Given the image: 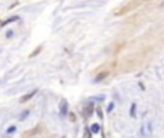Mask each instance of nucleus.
<instances>
[{"mask_svg": "<svg viewBox=\"0 0 164 138\" xmlns=\"http://www.w3.org/2000/svg\"><path fill=\"white\" fill-rule=\"evenodd\" d=\"M16 20H19V16H12L10 19H7V20H5V22L2 23L0 26L3 28V26H6V25H9V23H12V22H16Z\"/></svg>", "mask_w": 164, "mask_h": 138, "instance_id": "7ed1b4c3", "label": "nucleus"}, {"mask_svg": "<svg viewBox=\"0 0 164 138\" xmlns=\"http://www.w3.org/2000/svg\"><path fill=\"white\" fill-rule=\"evenodd\" d=\"M107 75H108L107 72H104V73H101V75H98V76L95 78V82H101V81H102V79H104V78L107 76Z\"/></svg>", "mask_w": 164, "mask_h": 138, "instance_id": "423d86ee", "label": "nucleus"}, {"mask_svg": "<svg viewBox=\"0 0 164 138\" xmlns=\"http://www.w3.org/2000/svg\"><path fill=\"white\" fill-rule=\"evenodd\" d=\"M68 102L66 99H62L60 101V105H59V111H60V116H66L68 115Z\"/></svg>", "mask_w": 164, "mask_h": 138, "instance_id": "f257e3e1", "label": "nucleus"}, {"mask_svg": "<svg viewBox=\"0 0 164 138\" xmlns=\"http://www.w3.org/2000/svg\"><path fill=\"white\" fill-rule=\"evenodd\" d=\"M15 131H16V127H12V128H9V130H7V133H9V134L15 133Z\"/></svg>", "mask_w": 164, "mask_h": 138, "instance_id": "f8f14e48", "label": "nucleus"}, {"mask_svg": "<svg viewBox=\"0 0 164 138\" xmlns=\"http://www.w3.org/2000/svg\"><path fill=\"white\" fill-rule=\"evenodd\" d=\"M97 114H98L99 118H102V111H101V108H97Z\"/></svg>", "mask_w": 164, "mask_h": 138, "instance_id": "9b49d317", "label": "nucleus"}, {"mask_svg": "<svg viewBox=\"0 0 164 138\" xmlns=\"http://www.w3.org/2000/svg\"><path fill=\"white\" fill-rule=\"evenodd\" d=\"M99 124H92L91 125V133H94V134H97V133H99Z\"/></svg>", "mask_w": 164, "mask_h": 138, "instance_id": "20e7f679", "label": "nucleus"}, {"mask_svg": "<svg viewBox=\"0 0 164 138\" xmlns=\"http://www.w3.org/2000/svg\"><path fill=\"white\" fill-rule=\"evenodd\" d=\"M92 111H94V105L89 102V105H88L87 109H85V114H87V115H92Z\"/></svg>", "mask_w": 164, "mask_h": 138, "instance_id": "39448f33", "label": "nucleus"}, {"mask_svg": "<svg viewBox=\"0 0 164 138\" xmlns=\"http://www.w3.org/2000/svg\"><path fill=\"white\" fill-rule=\"evenodd\" d=\"M36 92H38V89H35V91H32V92H29L27 95H25V96H22V102H26V101H29L30 98H33L35 95H36Z\"/></svg>", "mask_w": 164, "mask_h": 138, "instance_id": "f03ea898", "label": "nucleus"}, {"mask_svg": "<svg viewBox=\"0 0 164 138\" xmlns=\"http://www.w3.org/2000/svg\"><path fill=\"white\" fill-rule=\"evenodd\" d=\"M92 137V134H91V131H89V130H85V134H84V138H91Z\"/></svg>", "mask_w": 164, "mask_h": 138, "instance_id": "1a4fd4ad", "label": "nucleus"}, {"mask_svg": "<svg viewBox=\"0 0 164 138\" xmlns=\"http://www.w3.org/2000/svg\"><path fill=\"white\" fill-rule=\"evenodd\" d=\"M62 138H65V137H62Z\"/></svg>", "mask_w": 164, "mask_h": 138, "instance_id": "4468645a", "label": "nucleus"}, {"mask_svg": "<svg viewBox=\"0 0 164 138\" xmlns=\"http://www.w3.org/2000/svg\"><path fill=\"white\" fill-rule=\"evenodd\" d=\"M27 115H29V111H23V112H22V115H20V116H19V121H23V119H26V118H27Z\"/></svg>", "mask_w": 164, "mask_h": 138, "instance_id": "0eeeda50", "label": "nucleus"}, {"mask_svg": "<svg viewBox=\"0 0 164 138\" xmlns=\"http://www.w3.org/2000/svg\"><path fill=\"white\" fill-rule=\"evenodd\" d=\"M135 109H137V105H135V104H132V105H131V111H130V115H131L132 118L135 116Z\"/></svg>", "mask_w": 164, "mask_h": 138, "instance_id": "6e6552de", "label": "nucleus"}, {"mask_svg": "<svg viewBox=\"0 0 164 138\" xmlns=\"http://www.w3.org/2000/svg\"><path fill=\"white\" fill-rule=\"evenodd\" d=\"M13 36V30H9L7 33H6V38H12Z\"/></svg>", "mask_w": 164, "mask_h": 138, "instance_id": "ddd939ff", "label": "nucleus"}, {"mask_svg": "<svg viewBox=\"0 0 164 138\" xmlns=\"http://www.w3.org/2000/svg\"><path fill=\"white\" fill-rule=\"evenodd\" d=\"M114 106H115V105H114V102H111V104L108 105V109H107V111H108V112H111V111L114 109Z\"/></svg>", "mask_w": 164, "mask_h": 138, "instance_id": "9d476101", "label": "nucleus"}]
</instances>
